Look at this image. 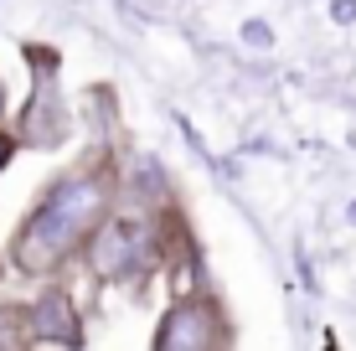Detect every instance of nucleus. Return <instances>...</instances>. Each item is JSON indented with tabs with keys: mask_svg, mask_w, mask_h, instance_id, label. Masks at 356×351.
<instances>
[{
	"mask_svg": "<svg viewBox=\"0 0 356 351\" xmlns=\"http://www.w3.org/2000/svg\"><path fill=\"white\" fill-rule=\"evenodd\" d=\"M63 129H67V114H63V99H57V78L52 67H36V88H31L26 119H21V135L31 145H57Z\"/></svg>",
	"mask_w": 356,
	"mask_h": 351,
	"instance_id": "20e7f679",
	"label": "nucleus"
},
{
	"mask_svg": "<svg viewBox=\"0 0 356 351\" xmlns=\"http://www.w3.org/2000/svg\"><path fill=\"white\" fill-rule=\"evenodd\" d=\"M0 119H6V93H0Z\"/></svg>",
	"mask_w": 356,
	"mask_h": 351,
	"instance_id": "0eeeda50",
	"label": "nucleus"
},
{
	"mask_svg": "<svg viewBox=\"0 0 356 351\" xmlns=\"http://www.w3.org/2000/svg\"><path fill=\"white\" fill-rule=\"evenodd\" d=\"M83 248H88V269L98 279H134L155 259V227L145 217H98Z\"/></svg>",
	"mask_w": 356,
	"mask_h": 351,
	"instance_id": "f03ea898",
	"label": "nucleus"
},
{
	"mask_svg": "<svg viewBox=\"0 0 356 351\" xmlns=\"http://www.w3.org/2000/svg\"><path fill=\"white\" fill-rule=\"evenodd\" d=\"M104 212H108V181L98 171L57 181L42 197V207L21 222L10 263H16L21 274H57L72 253L83 248V238L93 233V222Z\"/></svg>",
	"mask_w": 356,
	"mask_h": 351,
	"instance_id": "f257e3e1",
	"label": "nucleus"
},
{
	"mask_svg": "<svg viewBox=\"0 0 356 351\" xmlns=\"http://www.w3.org/2000/svg\"><path fill=\"white\" fill-rule=\"evenodd\" d=\"M227 341V325L212 305H176L155 331V346L161 351H207V346H222Z\"/></svg>",
	"mask_w": 356,
	"mask_h": 351,
	"instance_id": "7ed1b4c3",
	"label": "nucleus"
},
{
	"mask_svg": "<svg viewBox=\"0 0 356 351\" xmlns=\"http://www.w3.org/2000/svg\"><path fill=\"white\" fill-rule=\"evenodd\" d=\"M78 310H72L67 295H47L26 310V341H57V346H72L78 341Z\"/></svg>",
	"mask_w": 356,
	"mask_h": 351,
	"instance_id": "39448f33",
	"label": "nucleus"
},
{
	"mask_svg": "<svg viewBox=\"0 0 356 351\" xmlns=\"http://www.w3.org/2000/svg\"><path fill=\"white\" fill-rule=\"evenodd\" d=\"M6 161H10V140L0 135V165H6Z\"/></svg>",
	"mask_w": 356,
	"mask_h": 351,
	"instance_id": "423d86ee",
	"label": "nucleus"
}]
</instances>
